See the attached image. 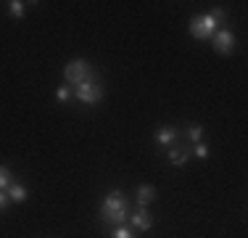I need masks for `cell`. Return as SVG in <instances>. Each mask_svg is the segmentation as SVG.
<instances>
[{
	"mask_svg": "<svg viewBox=\"0 0 248 238\" xmlns=\"http://www.w3.org/2000/svg\"><path fill=\"white\" fill-rule=\"evenodd\" d=\"M129 217V201L122 196V190H111L100 204V220L103 225H124Z\"/></svg>",
	"mask_w": 248,
	"mask_h": 238,
	"instance_id": "cell-1",
	"label": "cell"
},
{
	"mask_svg": "<svg viewBox=\"0 0 248 238\" xmlns=\"http://www.w3.org/2000/svg\"><path fill=\"white\" fill-rule=\"evenodd\" d=\"M63 77H66V85H82V82H100V77L93 71V67L85 61V58H74L63 67Z\"/></svg>",
	"mask_w": 248,
	"mask_h": 238,
	"instance_id": "cell-2",
	"label": "cell"
},
{
	"mask_svg": "<svg viewBox=\"0 0 248 238\" xmlns=\"http://www.w3.org/2000/svg\"><path fill=\"white\" fill-rule=\"evenodd\" d=\"M219 29V24L211 14H203V16H196V19H190V34L196 40H209L214 37V32Z\"/></svg>",
	"mask_w": 248,
	"mask_h": 238,
	"instance_id": "cell-3",
	"label": "cell"
},
{
	"mask_svg": "<svg viewBox=\"0 0 248 238\" xmlns=\"http://www.w3.org/2000/svg\"><path fill=\"white\" fill-rule=\"evenodd\" d=\"M74 98L85 106H95L103 101V85L100 82H82L74 87Z\"/></svg>",
	"mask_w": 248,
	"mask_h": 238,
	"instance_id": "cell-4",
	"label": "cell"
},
{
	"mask_svg": "<svg viewBox=\"0 0 248 238\" xmlns=\"http://www.w3.org/2000/svg\"><path fill=\"white\" fill-rule=\"evenodd\" d=\"M211 45H214L217 53H222V56H230V53L235 51V34L230 32V29H217L214 37H211Z\"/></svg>",
	"mask_w": 248,
	"mask_h": 238,
	"instance_id": "cell-5",
	"label": "cell"
},
{
	"mask_svg": "<svg viewBox=\"0 0 248 238\" xmlns=\"http://www.w3.org/2000/svg\"><path fill=\"white\" fill-rule=\"evenodd\" d=\"M129 225H132V230H143V233H148V230L153 228V214L148 209H135L129 212Z\"/></svg>",
	"mask_w": 248,
	"mask_h": 238,
	"instance_id": "cell-6",
	"label": "cell"
},
{
	"mask_svg": "<svg viewBox=\"0 0 248 238\" xmlns=\"http://www.w3.org/2000/svg\"><path fill=\"white\" fill-rule=\"evenodd\" d=\"M153 138H156L158 146H164V148H172L177 138H180V133H177V127H172V124H164V127H158L156 133H153Z\"/></svg>",
	"mask_w": 248,
	"mask_h": 238,
	"instance_id": "cell-7",
	"label": "cell"
},
{
	"mask_svg": "<svg viewBox=\"0 0 248 238\" xmlns=\"http://www.w3.org/2000/svg\"><path fill=\"white\" fill-rule=\"evenodd\" d=\"M156 199V188L153 186H140L138 193H135V201H138V209H148V204Z\"/></svg>",
	"mask_w": 248,
	"mask_h": 238,
	"instance_id": "cell-8",
	"label": "cell"
},
{
	"mask_svg": "<svg viewBox=\"0 0 248 238\" xmlns=\"http://www.w3.org/2000/svg\"><path fill=\"white\" fill-rule=\"evenodd\" d=\"M167 156H169V162H172L174 167H182V164H187V159H190V146H185V148L172 146Z\"/></svg>",
	"mask_w": 248,
	"mask_h": 238,
	"instance_id": "cell-9",
	"label": "cell"
},
{
	"mask_svg": "<svg viewBox=\"0 0 248 238\" xmlns=\"http://www.w3.org/2000/svg\"><path fill=\"white\" fill-rule=\"evenodd\" d=\"M5 193H8V199L16 201V204H24L29 199V190H27V186H21V183H11V186L5 188Z\"/></svg>",
	"mask_w": 248,
	"mask_h": 238,
	"instance_id": "cell-10",
	"label": "cell"
},
{
	"mask_svg": "<svg viewBox=\"0 0 248 238\" xmlns=\"http://www.w3.org/2000/svg\"><path fill=\"white\" fill-rule=\"evenodd\" d=\"M185 138H187V143H201V138H203V127H201V124H187Z\"/></svg>",
	"mask_w": 248,
	"mask_h": 238,
	"instance_id": "cell-11",
	"label": "cell"
},
{
	"mask_svg": "<svg viewBox=\"0 0 248 238\" xmlns=\"http://www.w3.org/2000/svg\"><path fill=\"white\" fill-rule=\"evenodd\" d=\"M8 14L14 16V19H24L27 3H21V0H11V3H8Z\"/></svg>",
	"mask_w": 248,
	"mask_h": 238,
	"instance_id": "cell-12",
	"label": "cell"
},
{
	"mask_svg": "<svg viewBox=\"0 0 248 238\" xmlns=\"http://www.w3.org/2000/svg\"><path fill=\"white\" fill-rule=\"evenodd\" d=\"M11 183H14V172H11L5 164H0V190H5Z\"/></svg>",
	"mask_w": 248,
	"mask_h": 238,
	"instance_id": "cell-13",
	"label": "cell"
},
{
	"mask_svg": "<svg viewBox=\"0 0 248 238\" xmlns=\"http://www.w3.org/2000/svg\"><path fill=\"white\" fill-rule=\"evenodd\" d=\"M190 156H196V159H209V146H206V143H193Z\"/></svg>",
	"mask_w": 248,
	"mask_h": 238,
	"instance_id": "cell-14",
	"label": "cell"
},
{
	"mask_svg": "<svg viewBox=\"0 0 248 238\" xmlns=\"http://www.w3.org/2000/svg\"><path fill=\"white\" fill-rule=\"evenodd\" d=\"M111 238H135V230L127 228V225H116V228L111 230Z\"/></svg>",
	"mask_w": 248,
	"mask_h": 238,
	"instance_id": "cell-15",
	"label": "cell"
},
{
	"mask_svg": "<svg viewBox=\"0 0 248 238\" xmlns=\"http://www.w3.org/2000/svg\"><path fill=\"white\" fill-rule=\"evenodd\" d=\"M56 98L61 101V103H66L69 98H74V87H72V85H61V87L56 90Z\"/></svg>",
	"mask_w": 248,
	"mask_h": 238,
	"instance_id": "cell-16",
	"label": "cell"
},
{
	"mask_svg": "<svg viewBox=\"0 0 248 238\" xmlns=\"http://www.w3.org/2000/svg\"><path fill=\"white\" fill-rule=\"evenodd\" d=\"M211 16L217 19V24H219V27H222L224 21H227V14H224V8H214V11H211Z\"/></svg>",
	"mask_w": 248,
	"mask_h": 238,
	"instance_id": "cell-17",
	"label": "cell"
},
{
	"mask_svg": "<svg viewBox=\"0 0 248 238\" xmlns=\"http://www.w3.org/2000/svg\"><path fill=\"white\" fill-rule=\"evenodd\" d=\"M8 204H11L8 193H5V190H0V212H5V209H8Z\"/></svg>",
	"mask_w": 248,
	"mask_h": 238,
	"instance_id": "cell-18",
	"label": "cell"
}]
</instances>
